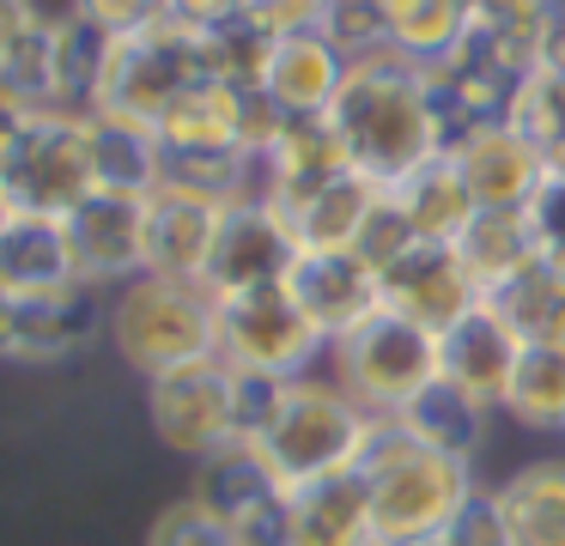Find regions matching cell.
<instances>
[{"label":"cell","instance_id":"cell-1","mask_svg":"<svg viewBox=\"0 0 565 546\" xmlns=\"http://www.w3.org/2000/svg\"><path fill=\"white\" fill-rule=\"evenodd\" d=\"M329 116L341 128L347 152H353V170H365L383 189H395L426 158L444 152V121H438L431 79L402 49H377L365 61H347V85Z\"/></svg>","mask_w":565,"mask_h":546},{"label":"cell","instance_id":"cell-2","mask_svg":"<svg viewBox=\"0 0 565 546\" xmlns=\"http://www.w3.org/2000/svg\"><path fill=\"white\" fill-rule=\"evenodd\" d=\"M371 485V540L383 546H426L480 497L475 461H456L426 449L402 419L371 425L365 461H359Z\"/></svg>","mask_w":565,"mask_h":546},{"label":"cell","instance_id":"cell-3","mask_svg":"<svg viewBox=\"0 0 565 546\" xmlns=\"http://www.w3.org/2000/svg\"><path fill=\"white\" fill-rule=\"evenodd\" d=\"M371 413L347 395L334 376H292L274 407L268 431L256 437L268 468L280 473L286 492L298 485H317V480H334V473H353L365 461V443H371Z\"/></svg>","mask_w":565,"mask_h":546},{"label":"cell","instance_id":"cell-4","mask_svg":"<svg viewBox=\"0 0 565 546\" xmlns=\"http://www.w3.org/2000/svg\"><path fill=\"white\" fill-rule=\"evenodd\" d=\"M110 346L147 383L177 364L213 358L220 352V298L207 291V279L140 274L135 286L110 298Z\"/></svg>","mask_w":565,"mask_h":546},{"label":"cell","instance_id":"cell-5","mask_svg":"<svg viewBox=\"0 0 565 546\" xmlns=\"http://www.w3.org/2000/svg\"><path fill=\"white\" fill-rule=\"evenodd\" d=\"M98 189L92 116H7L0 140V206L67 218Z\"/></svg>","mask_w":565,"mask_h":546},{"label":"cell","instance_id":"cell-6","mask_svg":"<svg viewBox=\"0 0 565 546\" xmlns=\"http://www.w3.org/2000/svg\"><path fill=\"white\" fill-rule=\"evenodd\" d=\"M334 383L371 413V419H402L419 395L444 376V334L407 322L395 310H377L365 328L329 346Z\"/></svg>","mask_w":565,"mask_h":546},{"label":"cell","instance_id":"cell-7","mask_svg":"<svg viewBox=\"0 0 565 546\" xmlns=\"http://www.w3.org/2000/svg\"><path fill=\"white\" fill-rule=\"evenodd\" d=\"M201 79H207L201 31H195V24H183V19H159V24H147V31L122 36L98 116L135 121V128H159L164 109H171L189 85H201Z\"/></svg>","mask_w":565,"mask_h":546},{"label":"cell","instance_id":"cell-8","mask_svg":"<svg viewBox=\"0 0 565 546\" xmlns=\"http://www.w3.org/2000/svg\"><path fill=\"white\" fill-rule=\"evenodd\" d=\"M329 352L322 328L310 322V310L298 303L292 286L244 291V298H220V358H232L237 371L262 376H310V364Z\"/></svg>","mask_w":565,"mask_h":546},{"label":"cell","instance_id":"cell-9","mask_svg":"<svg viewBox=\"0 0 565 546\" xmlns=\"http://www.w3.org/2000/svg\"><path fill=\"white\" fill-rule=\"evenodd\" d=\"M147 419L164 437V449L189 461H207L213 449L237 443V364L232 358H195L147 383Z\"/></svg>","mask_w":565,"mask_h":546},{"label":"cell","instance_id":"cell-10","mask_svg":"<svg viewBox=\"0 0 565 546\" xmlns=\"http://www.w3.org/2000/svg\"><path fill=\"white\" fill-rule=\"evenodd\" d=\"M298 261H305V249H298L292 225L274 201L225 206L220 243H213V261H207V291L213 298H244V291L292 286Z\"/></svg>","mask_w":565,"mask_h":546},{"label":"cell","instance_id":"cell-11","mask_svg":"<svg viewBox=\"0 0 565 546\" xmlns=\"http://www.w3.org/2000/svg\"><path fill=\"white\" fill-rule=\"evenodd\" d=\"M147 231H152V194L128 189H92L86 201L67 213V237L79 255V279L86 286H135L147 274Z\"/></svg>","mask_w":565,"mask_h":546},{"label":"cell","instance_id":"cell-12","mask_svg":"<svg viewBox=\"0 0 565 546\" xmlns=\"http://www.w3.org/2000/svg\"><path fill=\"white\" fill-rule=\"evenodd\" d=\"M98 328H110V303L86 279L38 298H0V352L13 364H62L86 352Z\"/></svg>","mask_w":565,"mask_h":546},{"label":"cell","instance_id":"cell-13","mask_svg":"<svg viewBox=\"0 0 565 546\" xmlns=\"http://www.w3.org/2000/svg\"><path fill=\"white\" fill-rule=\"evenodd\" d=\"M0 104L7 116H62V19L38 0H0Z\"/></svg>","mask_w":565,"mask_h":546},{"label":"cell","instance_id":"cell-14","mask_svg":"<svg viewBox=\"0 0 565 546\" xmlns=\"http://www.w3.org/2000/svg\"><path fill=\"white\" fill-rule=\"evenodd\" d=\"M450 158L462 164V176H468V189H475L480 213H523V206L547 189V176H553L547 152H541V146L529 140L511 116L487 121V128H475V133H462V140L450 146Z\"/></svg>","mask_w":565,"mask_h":546},{"label":"cell","instance_id":"cell-15","mask_svg":"<svg viewBox=\"0 0 565 546\" xmlns=\"http://www.w3.org/2000/svg\"><path fill=\"white\" fill-rule=\"evenodd\" d=\"M383 303L407 322L431 328V334H450L462 315H475L487 303V291L456 255V243H419L383 274Z\"/></svg>","mask_w":565,"mask_h":546},{"label":"cell","instance_id":"cell-16","mask_svg":"<svg viewBox=\"0 0 565 546\" xmlns=\"http://www.w3.org/2000/svg\"><path fill=\"white\" fill-rule=\"evenodd\" d=\"M298 303L310 310V322L322 328V340H347L353 328H365L383 303V274L365 261L359 249H334V255H305L292 274Z\"/></svg>","mask_w":565,"mask_h":546},{"label":"cell","instance_id":"cell-17","mask_svg":"<svg viewBox=\"0 0 565 546\" xmlns=\"http://www.w3.org/2000/svg\"><path fill=\"white\" fill-rule=\"evenodd\" d=\"M79 286V255L67 218L0 213V298H38V291Z\"/></svg>","mask_w":565,"mask_h":546},{"label":"cell","instance_id":"cell-18","mask_svg":"<svg viewBox=\"0 0 565 546\" xmlns=\"http://www.w3.org/2000/svg\"><path fill=\"white\" fill-rule=\"evenodd\" d=\"M523 346L529 340L516 334L492 303H480L475 315H462V322L444 334V376H450L456 388H468L475 400H487V407H504L511 376H516V364H523Z\"/></svg>","mask_w":565,"mask_h":546},{"label":"cell","instance_id":"cell-19","mask_svg":"<svg viewBox=\"0 0 565 546\" xmlns=\"http://www.w3.org/2000/svg\"><path fill=\"white\" fill-rule=\"evenodd\" d=\"M341 85H347V55L329 43L322 24H305V31L280 36L262 92H268L286 116H329L334 97H341Z\"/></svg>","mask_w":565,"mask_h":546},{"label":"cell","instance_id":"cell-20","mask_svg":"<svg viewBox=\"0 0 565 546\" xmlns=\"http://www.w3.org/2000/svg\"><path fill=\"white\" fill-rule=\"evenodd\" d=\"M159 146L177 158H232L244 152V92L220 79H201L159 116ZM249 158V152H244Z\"/></svg>","mask_w":565,"mask_h":546},{"label":"cell","instance_id":"cell-21","mask_svg":"<svg viewBox=\"0 0 565 546\" xmlns=\"http://www.w3.org/2000/svg\"><path fill=\"white\" fill-rule=\"evenodd\" d=\"M353 176V152H347L334 116H292L280 133V146L268 152V182H274V206H292L305 194L329 189V182Z\"/></svg>","mask_w":565,"mask_h":546},{"label":"cell","instance_id":"cell-22","mask_svg":"<svg viewBox=\"0 0 565 546\" xmlns=\"http://www.w3.org/2000/svg\"><path fill=\"white\" fill-rule=\"evenodd\" d=\"M220 218H225V206L159 189L152 194V231H147V274L207 279L213 243H220Z\"/></svg>","mask_w":565,"mask_h":546},{"label":"cell","instance_id":"cell-23","mask_svg":"<svg viewBox=\"0 0 565 546\" xmlns=\"http://www.w3.org/2000/svg\"><path fill=\"white\" fill-rule=\"evenodd\" d=\"M390 194H395V206L407 213V225H414L419 243H456L468 225H475V213H480L475 189H468L462 164H456L450 152L426 158V164H419L414 176H402Z\"/></svg>","mask_w":565,"mask_h":546},{"label":"cell","instance_id":"cell-24","mask_svg":"<svg viewBox=\"0 0 565 546\" xmlns=\"http://www.w3.org/2000/svg\"><path fill=\"white\" fill-rule=\"evenodd\" d=\"M377 201H383V182H371L365 170H353V176L329 182V189L280 206V213H286V225H292V237L305 255H334V249H359V231H365V218Z\"/></svg>","mask_w":565,"mask_h":546},{"label":"cell","instance_id":"cell-25","mask_svg":"<svg viewBox=\"0 0 565 546\" xmlns=\"http://www.w3.org/2000/svg\"><path fill=\"white\" fill-rule=\"evenodd\" d=\"M286 485H280V473L268 468V456H262V443H225V449H213L207 461H195V504H207L220 522H244V516H256L262 504H274Z\"/></svg>","mask_w":565,"mask_h":546},{"label":"cell","instance_id":"cell-26","mask_svg":"<svg viewBox=\"0 0 565 546\" xmlns=\"http://www.w3.org/2000/svg\"><path fill=\"white\" fill-rule=\"evenodd\" d=\"M292 546H371V485L365 473L298 485L292 492Z\"/></svg>","mask_w":565,"mask_h":546},{"label":"cell","instance_id":"cell-27","mask_svg":"<svg viewBox=\"0 0 565 546\" xmlns=\"http://www.w3.org/2000/svg\"><path fill=\"white\" fill-rule=\"evenodd\" d=\"M511 546H565V456L529 461L504 485H492Z\"/></svg>","mask_w":565,"mask_h":546},{"label":"cell","instance_id":"cell-28","mask_svg":"<svg viewBox=\"0 0 565 546\" xmlns=\"http://www.w3.org/2000/svg\"><path fill=\"white\" fill-rule=\"evenodd\" d=\"M487 419H492L487 400H475L468 388H456L450 376H438V383L402 413V425L419 437V443L438 449V456H456V461L480 456V443H487Z\"/></svg>","mask_w":565,"mask_h":546},{"label":"cell","instance_id":"cell-29","mask_svg":"<svg viewBox=\"0 0 565 546\" xmlns=\"http://www.w3.org/2000/svg\"><path fill=\"white\" fill-rule=\"evenodd\" d=\"M116 49H122V36L104 31L98 19L74 7L62 12V116H98Z\"/></svg>","mask_w":565,"mask_h":546},{"label":"cell","instance_id":"cell-30","mask_svg":"<svg viewBox=\"0 0 565 546\" xmlns=\"http://www.w3.org/2000/svg\"><path fill=\"white\" fill-rule=\"evenodd\" d=\"M456 255L468 261V274L480 279V291H499L504 279H516L523 267L541 261V243L529 213H475V225L456 237Z\"/></svg>","mask_w":565,"mask_h":546},{"label":"cell","instance_id":"cell-31","mask_svg":"<svg viewBox=\"0 0 565 546\" xmlns=\"http://www.w3.org/2000/svg\"><path fill=\"white\" fill-rule=\"evenodd\" d=\"M92 164H98V189L159 194L164 146L152 128H135V121H116V116H92Z\"/></svg>","mask_w":565,"mask_h":546},{"label":"cell","instance_id":"cell-32","mask_svg":"<svg viewBox=\"0 0 565 546\" xmlns=\"http://www.w3.org/2000/svg\"><path fill=\"white\" fill-rule=\"evenodd\" d=\"M274 49H280V31H268L256 12L201 31V61H207V79L232 85V92H262V85H268Z\"/></svg>","mask_w":565,"mask_h":546},{"label":"cell","instance_id":"cell-33","mask_svg":"<svg viewBox=\"0 0 565 546\" xmlns=\"http://www.w3.org/2000/svg\"><path fill=\"white\" fill-rule=\"evenodd\" d=\"M504 413L529 431L565 437V352L553 346H523V364L511 376V395H504Z\"/></svg>","mask_w":565,"mask_h":546},{"label":"cell","instance_id":"cell-34","mask_svg":"<svg viewBox=\"0 0 565 546\" xmlns=\"http://www.w3.org/2000/svg\"><path fill=\"white\" fill-rule=\"evenodd\" d=\"M492 310L504 315V322L516 328V334L535 346L541 334H547V322L559 315V303H565V267H553V261H535V267H523L516 279H504L499 291H492Z\"/></svg>","mask_w":565,"mask_h":546},{"label":"cell","instance_id":"cell-35","mask_svg":"<svg viewBox=\"0 0 565 546\" xmlns=\"http://www.w3.org/2000/svg\"><path fill=\"white\" fill-rule=\"evenodd\" d=\"M511 121L547 152V164H553V158L565 152V67L541 61V67L523 79V92H516Z\"/></svg>","mask_w":565,"mask_h":546},{"label":"cell","instance_id":"cell-36","mask_svg":"<svg viewBox=\"0 0 565 546\" xmlns=\"http://www.w3.org/2000/svg\"><path fill=\"white\" fill-rule=\"evenodd\" d=\"M322 31H329V43L341 49L347 61H365V55H377V49H395L390 43V19H383L377 0H329Z\"/></svg>","mask_w":565,"mask_h":546},{"label":"cell","instance_id":"cell-37","mask_svg":"<svg viewBox=\"0 0 565 546\" xmlns=\"http://www.w3.org/2000/svg\"><path fill=\"white\" fill-rule=\"evenodd\" d=\"M147 546H244V540H237V528H232V522H220L207 504L177 497V504H164L159 516H152Z\"/></svg>","mask_w":565,"mask_h":546},{"label":"cell","instance_id":"cell-38","mask_svg":"<svg viewBox=\"0 0 565 546\" xmlns=\"http://www.w3.org/2000/svg\"><path fill=\"white\" fill-rule=\"evenodd\" d=\"M407 249H419V237H414V225H407V213L395 206V194L383 189V201L371 206V218H365V231H359V255H365L377 274H390L395 261H402Z\"/></svg>","mask_w":565,"mask_h":546},{"label":"cell","instance_id":"cell-39","mask_svg":"<svg viewBox=\"0 0 565 546\" xmlns=\"http://www.w3.org/2000/svg\"><path fill=\"white\" fill-rule=\"evenodd\" d=\"M426 546H511V528H504V516H499V497L480 492L475 504H468L462 516H456L438 540H426Z\"/></svg>","mask_w":565,"mask_h":546},{"label":"cell","instance_id":"cell-40","mask_svg":"<svg viewBox=\"0 0 565 546\" xmlns=\"http://www.w3.org/2000/svg\"><path fill=\"white\" fill-rule=\"evenodd\" d=\"M523 213H529V225H535L541 261L565 267V176H547V189H541Z\"/></svg>","mask_w":565,"mask_h":546},{"label":"cell","instance_id":"cell-41","mask_svg":"<svg viewBox=\"0 0 565 546\" xmlns=\"http://www.w3.org/2000/svg\"><path fill=\"white\" fill-rule=\"evenodd\" d=\"M67 7L98 19L104 31H116V36H135V31H147V24L171 19V0H67Z\"/></svg>","mask_w":565,"mask_h":546},{"label":"cell","instance_id":"cell-42","mask_svg":"<svg viewBox=\"0 0 565 546\" xmlns=\"http://www.w3.org/2000/svg\"><path fill=\"white\" fill-rule=\"evenodd\" d=\"M249 0H171V19L195 24V31H213V24H232L244 19Z\"/></svg>","mask_w":565,"mask_h":546},{"label":"cell","instance_id":"cell-43","mask_svg":"<svg viewBox=\"0 0 565 546\" xmlns=\"http://www.w3.org/2000/svg\"><path fill=\"white\" fill-rule=\"evenodd\" d=\"M535 346H553V352H565V303H559V315L547 322V334H541Z\"/></svg>","mask_w":565,"mask_h":546},{"label":"cell","instance_id":"cell-44","mask_svg":"<svg viewBox=\"0 0 565 546\" xmlns=\"http://www.w3.org/2000/svg\"><path fill=\"white\" fill-rule=\"evenodd\" d=\"M547 61L565 67V19H553V36H547Z\"/></svg>","mask_w":565,"mask_h":546},{"label":"cell","instance_id":"cell-45","mask_svg":"<svg viewBox=\"0 0 565 546\" xmlns=\"http://www.w3.org/2000/svg\"><path fill=\"white\" fill-rule=\"evenodd\" d=\"M547 7H553V19H565V0H547Z\"/></svg>","mask_w":565,"mask_h":546},{"label":"cell","instance_id":"cell-46","mask_svg":"<svg viewBox=\"0 0 565 546\" xmlns=\"http://www.w3.org/2000/svg\"><path fill=\"white\" fill-rule=\"evenodd\" d=\"M371 546H383V540H371Z\"/></svg>","mask_w":565,"mask_h":546}]
</instances>
